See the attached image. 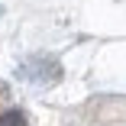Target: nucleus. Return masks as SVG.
<instances>
[{
  "label": "nucleus",
  "mask_w": 126,
  "mask_h": 126,
  "mask_svg": "<svg viewBox=\"0 0 126 126\" xmlns=\"http://www.w3.org/2000/svg\"><path fill=\"white\" fill-rule=\"evenodd\" d=\"M0 126H26V116H23L19 110H7L3 116H0Z\"/></svg>",
  "instance_id": "f257e3e1"
}]
</instances>
